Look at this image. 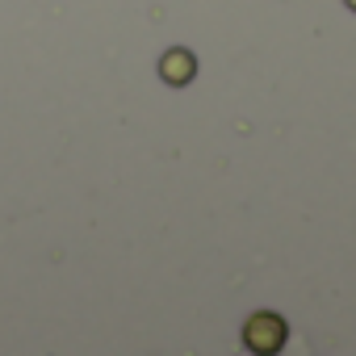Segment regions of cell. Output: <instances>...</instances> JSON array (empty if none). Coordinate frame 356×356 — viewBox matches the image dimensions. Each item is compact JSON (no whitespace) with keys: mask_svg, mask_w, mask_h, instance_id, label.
<instances>
[{"mask_svg":"<svg viewBox=\"0 0 356 356\" xmlns=\"http://www.w3.org/2000/svg\"><path fill=\"white\" fill-rule=\"evenodd\" d=\"M159 76H163V84H172V88H185V84L197 76V55L185 51V47L163 51V59H159Z\"/></svg>","mask_w":356,"mask_h":356,"instance_id":"obj_2","label":"cell"},{"mask_svg":"<svg viewBox=\"0 0 356 356\" xmlns=\"http://www.w3.org/2000/svg\"><path fill=\"white\" fill-rule=\"evenodd\" d=\"M343 5H348V9H352V13H356V0H343Z\"/></svg>","mask_w":356,"mask_h":356,"instance_id":"obj_3","label":"cell"},{"mask_svg":"<svg viewBox=\"0 0 356 356\" xmlns=\"http://www.w3.org/2000/svg\"><path fill=\"white\" fill-rule=\"evenodd\" d=\"M285 339H289V323L273 310H260L243 323V348L252 356H277L285 348Z\"/></svg>","mask_w":356,"mask_h":356,"instance_id":"obj_1","label":"cell"}]
</instances>
